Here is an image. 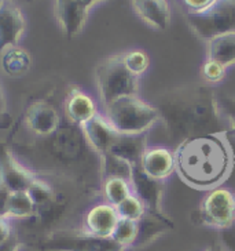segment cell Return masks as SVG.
<instances>
[{"mask_svg": "<svg viewBox=\"0 0 235 251\" xmlns=\"http://www.w3.org/2000/svg\"><path fill=\"white\" fill-rule=\"evenodd\" d=\"M10 196H11V191L0 179V217H6V210H7Z\"/></svg>", "mask_w": 235, "mask_h": 251, "instance_id": "836d02e7", "label": "cell"}, {"mask_svg": "<svg viewBox=\"0 0 235 251\" xmlns=\"http://www.w3.org/2000/svg\"><path fill=\"white\" fill-rule=\"evenodd\" d=\"M136 236H138V222L120 218L111 239H114L118 244L124 246L125 249L129 250L132 249Z\"/></svg>", "mask_w": 235, "mask_h": 251, "instance_id": "83f0119b", "label": "cell"}, {"mask_svg": "<svg viewBox=\"0 0 235 251\" xmlns=\"http://www.w3.org/2000/svg\"><path fill=\"white\" fill-rule=\"evenodd\" d=\"M6 111H7V101H6V96H4L3 90L0 87V115Z\"/></svg>", "mask_w": 235, "mask_h": 251, "instance_id": "8d00e7d4", "label": "cell"}, {"mask_svg": "<svg viewBox=\"0 0 235 251\" xmlns=\"http://www.w3.org/2000/svg\"><path fill=\"white\" fill-rule=\"evenodd\" d=\"M133 13L151 29L167 30L171 25V6L168 0H131Z\"/></svg>", "mask_w": 235, "mask_h": 251, "instance_id": "2e32d148", "label": "cell"}, {"mask_svg": "<svg viewBox=\"0 0 235 251\" xmlns=\"http://www.w3.org/2000/svg\"><path fill=\"white\" fill-rule=\"evenodd\" d=\"M23 123L30 133L40 138H48L62 125L57 108L45 101L30 103L23 116Z\"/></svg>", "mask_w": 235, "mask_h": 251, "instance_id": "9c48e42d", "label": "cell"}, {"mask_svg": "<svg viewBox=\"0 0 235 251\" xmlns=\"http://www.w3.org/2000/svg\"><path fill=\"white\" fill-rule=\"evenodd\" d=\"M206 58L220 62L224 68L235 65V32L213 37L206 42Z\"/></svg>", "mask_w": 235, "mask_h": 251, "instance_id": "44dd1931", "label": "cell"}, {"mask_svg": "<svg viewBox=\"0 0 235 251\" xmlns=\"http://www.w3.org/2000/svg\"><path fill=\"white\" fill-rule=\"evenodd\" d=\"M0 68L10 77H22L32 68V57L20 46L8 47L0 54Z\"/></svg>", "mask_w": 235, "mask_h": 251, "instance_id": "ffe728a7", "label": "cell"}, {"mask_svg": "<svg viewBox=\"0 0 235 251\" xmlns=\"http://www.w3.org/2000/svg\"><path fill=\"white\" fill-rule=\"evenodd\" d=\"M26 192L29 193V196L33 200V203L36 206V210L40 208V207L45 206V204H48L57 196V193H55L51 185L48 184L47 181H44V179L37 177H35L33 182L30 184L29 189Z\"/></svg>", "mask_w": 235, "mask_h": 251, "instance_id": "4316f807", "label": "cell"}, {"mask_svg": "<svg viewBox=\"0 0 235 251\" xmlns=\"http://www.w3.org/2000/svg\"><path fill=\"white\" fill-rule=\"evenodd\" d=\"M25 28L22 11L11 0H6L0 7V54L8 47L18 46Z\"/></svg>", "mask_w": 235, "mask_h": 251, "instance_id": "4fadbf2b", "label": "cell"}, {"mask_svg": "<svg viewBox=\"0 0 235 251\" xmlns=\"http://www.w3.org/2000/svg\"><path fill=\"white\" fill-rule=\"evenodd\" d=\"M149 147L147 135H124L120 134L117 140L114 141L113 147L109 151V153L117 156L129 164H138L143 152Z\"/></svg>", "mask_w": 235, "mask_h": 251, "instance_id": "d6986e66", "label": "cell"}, {"mask_svg": "<svg viewBox=\"0 0 235 251\" xmlns=\"http://www.w3.org/2000/svg\"><path fill=\"white\" fill-rule=\"evenodd\" d=\"M154 105L160 113V123L173 147L192 137L227 133V123L211 86L172 87L155 97Z\"/></svg>", "mask_w": 235, "mask_h": 251, "instance_id": "6da1fadb", "label": "cell"}, {"mask_svg": "<svg viewBox=\"0 0 235 251\" xmlns=\"http://www.w3.org/2000/svg\"><path fill=\"white\" fill-rule=\"evenodd\" d=\"M54 7L62 32L69 39L79 36L87 24L91 10L81 0H54Z\"/></svg>", "mask_w": 235, "mask_h": 251, "instance_id": "7c38bea8", "label": "cell"}, {"mask_svg": "<svg viewBox=\"0 0 235 251\" xmlns=\"http://www.w3.org/2000/svg\"><path fill=\"white\" fill-rule=\"evenodd\" d=\"M22 247V242H21V237L20 235L15 232V235L8 242L0 246V251H20Z\"/></svg>", "mask_w": 235, "mask_h": 251, "instance_id": "e575fe53", "label": "cell"}, {"mask_svg": "<svg viewBox=\"0 0 235 251\" xmlns=\"http://www.w3.org/2000/svg\"><path fill=\"white\" fill-rule=\"evenodd\" d=\"M101 162V178H123L131 182L133 166L111 153H103L99 156Z\"/></svg>", "mask_w": 235, "mask_h": 251, "instance_id": "cb8c5ba5", "label": "cell"}, {"mask_svg": "<svg viewBox=\"0 0 235 251\" xmlns=\"http://www.w3.org/2000/svg\"><path fill=\"white\" fill-rule=\"evenodd\" d=\"M213 0H179V3L182 4V7L186 10V13H195L206 6H209Z\"/></svg>", "mask_w": 235, "mask_h": 251, "instance_id": "d6a6232c", "label": "cell"}, {"mask_svg": "<svg viewBox=\"0 0 235 251\" xmlns=\"http://www.w3.org/2000/svg\"><path fill=\"white\" fill-rule=\"evenodd\" d=\"M95 101L85 91L74 87L67 93L65 100V115L66 119L76 126H83L98 115Z\"/></svg>", "mask_w": 235, "mask_h": 251, "instance_id": "e0dca14e", "label": "cell"}, {"mask_svg": "<svg viewBox=\"0 0 235 251\" xmlns=\"http://www.w3.org/2000/svg\"><path fill=\"white\" fill-rule=\"evenodd\" d=\"M221 115L235 133V97L234 96H221L217 97Z\"/></svg>", "mask_w": 235, "mask_h": 251, "instance_id": "f546056e", "label": "cell"}, {"mask_svg": "<svg viewBox=\"0 0 235 251\" xmlns=\"http://www.w3.org/2000/svg\"><path fill=\"white\" fill-rule=\"evenodd\" d=\"M219 235L221 249L224 251H235V220L228 228L220 230Z\"/></svg>", "mask_w": 235, "mask_h": 251, "instance_id": "4dcf8cb0", "label": "cell"}, {"mask_svg": "<svg viewBox=\"0 0 235 251\" xmlns=\"http://www.w3.org/2000/svg\"><path fill=\"white\" fill-rule=\"evenodd\" d=\"M103 115L118 134L124 135L147 134L161 120L154 103L146 102L139 96L120 98L105 106Z\"/></svg>", "mask_w": 235, "mask_h": 251, "instance_id": "3957f363", "label": "cell"}, {"mask_svg": "<svg viewBox=\"0 0 235 251\" xmlns=\"http://www.w3.org/2000/svg\"><path fill=\"white\" fill-rule=\"evenodd\" d=\"M36 213V206L33 200L26 191L23 192H11L10 200H8L7 210H6V217L10 220H18V221H25L30 220Z\"/></svg>", "mask_w": 235, "mask_h": 251, "instance_id": "7402d4cb", "label": "cell"}, {"mask_svg": "<svg viewBox=\"0 0 235 251\" xmlns=\"http://www.w3.org/2000/svg\"><path fill=\"white\" fill-rule=\"evenodd\" d=\"M0 179L11 192H23L29 189L33 182V173L26 169L8 148L0 142Z\"/></svg>", "mask_w": 235, "mask_h": 251, "instance_id": "30bf717a", "label": "cell"}, {"mask_svg": "<svg viewBox=\"0 0 235 251\" xmlns=\"http://www.w3.org/2000/svg\"><path fill=\"white\" fill-rule=\"evenodd\" d=\"M95 83L103 108L120 98L139 93V77L127 69L123 52L106 57L96 65Z\"/></svg>", "mask_w": 235, "mask_h": 251, "instance_id": "277c9868", "label": "cell"}, {"mask_svg": "<svg viewBox=\"0 0 235 251\" xmlns=\"http://www.w3.org/2000/svg\"><path fill=\"white\" fill-rule=\"evenodd\" d=\"M132 192L139 196L142 201L146 204L147 211L158 215H167L164 210V195L167 189V181H158L147 177L143 171L140 170L139 163L133 166L132 178Z\"/></svg>", "mask_w": 235, "mask_h": 251, "instance_id": "ba28073f", "label": "cell"}, {"mask_svg": "<svg viewBox=\"0 0 235 251\" xmlns=\"http://www.w3.org/2000/svg\"><path fill=\"white\" fill-rule=\"evenodd\" d=\"M120 221L117 208L106 201L96 203L85 211L81 229L98 237H111Z\"/></svg>", "mask_w": 235, "mask_h": 251, "instance_id": "8fae6325", "label": "cell"}, {"mask_svg": "<svg viewBox=\"0 0 235 251\" xmlns=\"http://www.w3.org/2000/svg\"><path fill=\"white\" fill-rule=\"evenodd\" d=\"M89 10H92V8L95 7L96 4H99V3H103V1H107V0H81Z\"/></svg>", "mask_w": 235, "mask_h": 251, "instance_id": "74e56055", "label": "cell"}, {"mask_svg": "<svg viewBox=\"0 0 235 251\" xmlns=\"http://www.w3.org/2000/svg\"><path fill=\"white\" fill-rule=\"evenodd\" d=\"M45 251H128L111 237H98L83 229H61L43 240Z\"/></svg>", "mask_w": 235, "mask_h": 251, "instance_id": "8992f818", "label": "cell"}, {"mask_svg": "<svg viewBox=\"0 0 235 251\" xmlns=\"http://www.w3.org/2000/svg\"><path fill=\"white\" fill-rule=\"evenodd\" d=\"M175 173L187 186L209 192L227 181L235 164L227 133L192 137L173 149Z\"/></svg>", "mask_w": 235, "mask_h": 251, "instance_id": "7a4b0ae2", "label": "cell"}, {"mask_svg": "<svg viewBox=\"0 0 235 251\" xmlns=\"http://www.w3.org/2000/svg\"><path fill=\"white\" fill-rule=\"evenodd\" d=\"M186 21L192 33L204 42L235 32V0H213L199 11L186 13Z\"/></svg>", "mask_w": 235, "mask_h": 251, "instance_id": "5b68a950", "label": "cell"}, {"mask_svg": "<svg viewBox=\"0 0 235 251\" xmlns=\"http://www.w3.org/2000/svg\"><path fill=\"white\" fill-rule=\"evenodd\" d=\"M4 1H6V0H0V7H1V6L4 4Z\"/></svg>", "mask_w": 235, "mask_h": 251, "instance_id": "ab89813d", "label": "cell"}, {"mask_svg": "<svg viewBox=\"0 0 235 251\" xmlns=\"http://www.w3.org/2000/svg\"><path fill=\"white\" fill-rule=\"evenodd\" d=\"M80 128L89 148L99 156L107 153L120 135L103 113H98L95 118L80 126Z\"/></svg>", "mask_w": 235, "mask_h": 251, "instance_id": "5bb4252c", "label": "cell"}, {"mask_svg": "<svg viewBox=\"0 0 235 251\" xmlns=\"http://www.w3.org/2000/svg\"><path fill=\"white\" fill-rule=\"evenodd\" d=\"M205 251H219L217 249H214V247H209V249H206Z\"/></svg>", "mask_w": 235, "mask_h": 251, "instance_id": "f35d334b", "label": "cell"}, {"mask_svg": "<svg viewBox=\"0 0 235 251\" xmlns=\"http://www.w3.org/2000/svg\"><path fill=\"white\" fill-rule=\"evenodd\" d=\"M226 69L227 68L223 67L220 62L206 58L201 67V76L208 84H219L226 76Z\"/></svg>", "mask_w": 235, "mask_h": 251, "instance_id": "f1b7e54d", "label": "cell"}, {"mask_svg": "<svg viewBox=\"0 0 235 251\" xmlns=\"http://www.w3.org/2000/svg\"><path fill=\"white\" fill-rule=\"evenodd\" d=\"M123 59L127 69L136 77H140L142 75L146 74V71L150 67V58L147 52L140 49H132L123 52Z\"/></svg>", "mask_w": 235, "mask_h": 251, "instance_id": "484cf974", "label": "cell"}, {"mask_svg": "<svg viewBox=\"0 0 235 251\" xmlns=\"http://www.w3.org/2000/svg\"><path fill=\"white\" fill-rule=\"evenodd\" d=\"M13 126V116L7 111L0 115V130H8Z\"/></svg>", "mask_w": 235, "mask_h": 251, "instance_id": "d590c367", "label": "cell"}, {"mask_svg": "<svg viewBox=\"0 0 235 251\" xmlns=\"http://www.w3.org/2000/svg\"><path fill=\"white\" fill-rule=\"evenodd\" d=\"M139 167L147 177L167 181L175 173L173 151L167 147H147L140 157Z\"/></svg>", "mask_w": 235, "mask_h": 251, "instance_id": "9a60e30c", "label": "cell"}, {"mask_svg": "<svg viewBox=\"0 0 235 251\" xmlns=\"http://www.w3.org/2000/svg\"><path fill=\"white\" fill-rule=\"evenodd\" d=\"M14 221L8 217H0V246L8 242L15 235Z\"/></svg>", "mask_w": 235, "mask_h": 251, "instance_id": "1f68e13d", "label": "cell"}, {"mask_svg": "<svg viewBox=\"0 0 235 251\" xmlns=\"http://www.w3.org/2000/svg\"><path fill=\"white\" fill-rule=\"evenodd\" d=\"M173 229V222L169 218V215H158L149 213L143 215V218L138 221V236L133 243L132 249H143L151 243H154L157 239L164 236Z\"/></svg>", "mask_w": 235, "mask_h": 251, "instance_id": "ac0fdd59", "label": "cell"}, {"mask_svg": "<svg viewBox=\"0 0 235 251\" xmlns=\"http://www.w3.org/2000/svg\"><path fill=\"white\" fill-rule=\"evenodd\" d=\"M117 213L120 218L123 220H129V221L138 222L143 218V215L147 213L146 204L142 201L139 196L135 193L129 195L124 201H121L117 207Z\"/></svg>", "mask_w": 235, "mask_h": 251, "instance_id": "d4e9b609", "label": "cell"}, {"mask_svg": "<svg viewBox=\"0 0 235 251\" xmlns=\"http://www.w3.org/2000/svg\"><path fill=\"white\" fill-rule=\"evenodd\" d=\"M199 221L205 226L223 230L235 220V193L227 188H216L201 200L198 208Z\"/></svg>", "mask_w": 235, "mask_h": 251, "instance_id": "52a82bcc", "label": "cell"}, {"mask_svg": "<svg viewBox=\"0 0 235 251\" xmlns=\"http://www.w3.org/2000/svg\"><path fill=\"white\" fill-rule=\"evenodd\" d=\"M103 201L117 207L129 195H132V185L123 178H105L101 184Z\"/></svg>", "mask_w": 235, "mask_h": 251, "instance_id": "603a6c76", "label": "cell"}]
</instances>
